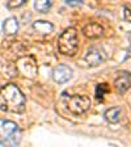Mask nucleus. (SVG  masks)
<instances>
[{
	"label": "nucleus",
	"mask_w": 131,
	"mask_h": 147,
	"mask_svg": "<svg viewBox=\"0 0 131 147\" xmlns=\"http://www.w3.org/2000/svg\"><path fill=\"white\" fill-rule=\"evenodd\" d=\"M25 109V96L16 84L9 83L0 88V110L7 113H22Z\"/></svg>",
	"instance_id": "nucleus-1"
},
{
	"label": "nucleus",
	"mask_w": 131,
	"mask_h": 147,
	"mask_svg": "<svg viewBox=\"0 0 131 147\" xmlns=\"http://www.w3.org/2000/svg\"><path fill=\"white\" fill-rule=\"evenodd\" d=\"M21 141V130L18 125L9 119H0V144L4 147H16Z\"/></svg>",
	"instance_id": "nucleus-2"
},
{
	"label": "nucleus",
	"mask_w": 131,
	"mask_h": 147,
	"mask_svg": "<svg viewBox=\"0 0 131 147\" xmlns=\"http://www.w3.org/2000/svg\"><path fill=\"white\" fill-rule=\"evenodd\" d=\"M58 50L60 54L73 57L79 50V37L75 28H67L58 38Z\"/></svg>",
	"instance_id": "nucleus-3"
},
{
	"label": "nucleus",
	"mask_w": 131,
	"mask_h": 147,
	"mask_svg": "<svg viewBox=\"0 0 131 147\" xmlns=\"http://www.w3.org/2000/svg\"><path fill=\"white\" fill-rule=\"evenodd\" d=\"M91 98L85 95H73L67 100V109L73 114H83L91 109Z\"/></svg>",
	"instance_id": "nucleus-4"
},
{
	"label": "nucleus",
	"mask_w": 131,
	"mask_h": 147,
	"mask_svg": "<svg viewBox=\"0 0 131 147\" xmlns=\"http://www.w3.org/2000/svg\"><path fill=\"white\" fill-rule=\"evenodd\" d=\"M16 68H18V71L26 78H36L37 75V64L32 57H22L17 61Z\"/></svg>",
	"instance_id": "nucleus-5"
},
{
	"label": "nucleus",
	"mask_w": 131,
	"mask_h": 147,
	"mask_svg": "<svg viewBox=\"0 0 131 147\" xmlns=\"http://www.w3.org/2000/svg\"><path fill=\"white\" fill-rule=\"evenodd\" d=\"M105 59H106L105 53L100 47H97V46L89 47L85 51V54H84V61H85V63L88 64L89 67H96L100 63H102Z\"/></svg>",
	"instance_id": "nucleus-6"
},
{
	"label": "nucleus",
	"mask_w": 131,
	"mask_h": 147,
	"mask_svg": "<svg viewBox=\"0 0 131 147\" xmlns=\"http://www.w3.org/2000/svg\"><path fill=\"white\" fill-rule=\"evenodd\" d=\"M72 78V70L66 64H58L56 67L52 70V79L58 84L67 83Z\"/></svg>",
	"instance_id": "nucleus-7"
},
{
	"label": "nucleus",
	"mask_w": 131,
	"mask_h": 147,
	"mask_svg": "<svg viewBox=\"0 0 131 147\" xmlns=\"http://www.w3.org/2000/svg\"><path fill=\"white\" fill-rule=\"evenodd\" d=\"M105 33L104 26L98 22H89L83 28V34L89 38V40H97V38H101Z\"/></svg>",
	"instance_id": "nucleus-8"
},
{
	"label": "nucleus",
	"mask_w": 131,
	"mask_h": 147,
	"mask_svg": "<svg viewBox=\"0 0 131 147\" xmlns=\"http://www.w3.org/2000/svg\"><path fill=\"white\" fill-rule=\"evenodd\" d=\"M114 87H116L117 92L123 95L126 91L131 87V75L127 72H119L118 76L114 80Z\"/></svg>",
	"instance_id": "nucleus-9"
},
{
	"label": "nucleus",
	"mask_w": 131,
	"mask_h": 147,
	"mask_svg": "<svg viewBox=\"0 0 131 147\" xmlns=\"http://www.w3.org/2000/svg\"><path fill=\"white\" fill-rule=\"evenodd\" d=\"M104 117L109 123H118L121 121V117H122V109H121V107L110 108L104 113Z\"/></svg>",
	"instance_id": "nucleus-10"
},
{
	"label": "nucleus",
	"mask_w": 131,
	"mask_h": 147,
	"mask_svg": "<svg viewBox=\"0 0 131 147\" xmlns=\"http://www.w3.org/2000/svg\"><path fill=\"white\" fill-rule=\"evenodd\" d=\"M4 33L8 36H15L18 32V21L16 17H8L3 24Z\"/></svg>",
	"instance_id": "nucleus-11"
},
{
	"label": "nucleus",
	"mask_w": 131,
	"mask_h": 147,
	"mask_svg": "<svg viewBox=\"0 0 131 147\" xmlns=\"http://www.w3.org/2000/svg\"><path fill=\"white\" fill-rule=\"evenodd\" d=\"M33 28L41 34H49L54 30V25L50 24L49 21H43V20H38V21H36L33 24Z\"/></svg>",
	"instance_id": "nucleus-12"
},
{
	"label": "nucleus",
	"mask_w": 131,
	"mask_h": 147,
	"mask_svg": "<svg viewBox=\"0 0 131 147\" xmlns=\"http://www.w3.org/2000/svg\"><path fill=\"white\" fill-rule=\"evenodd\" d=\"M51 5H52L51 0H38V1L34 3V8L41 13H46L50 8H51Z\"/></svg>",
	"instance_id": "nucleus-13"
},
{
	"label": "nucleus",
	"mask_w": 131,
	"mask_h": 147,
	"mask_svg": "<svg viewBox=\"0 0 131 147\" xmlns=\"http://www.w3.org/2000/svg\"><path fill=\"white\" fill-rule=\"evenodd\" d=\"M107 92H109V87H107V84H105V83L98 84V86L96 87V97H97L98 100H102L104 96L106 95Z\"/></svg>",
	"instance_id": "nucleus-14"
},
{
	"label": "nucleus",
	"mask_w": 131,
	"mask_h": 147,
	"mask_svg": "<svg viewBox=\"0 0 131 147\" xmlns=\"http://www.w3.org/2000/svg\"><path fill=\"white\" fill-rule=\"evenodd\" d=\"M123 17L126 21L131 22V5H125L123 8Z\"/></svg>",
	"instance_id": "nucleus-15"
},
{
	"label": "nucleus",
	"mask_w": 131,
	"mask_h": 147,
	"mask_svg": "<svg viewBox=\"0 0 131 147\" xmlns=\"http://www.w3.org/2000/svg\"><path fill=\"white\" fill-rule=\"evenodd\" d=\"M25 4V0H17V1H8L7 7L8 8H18V7H21Z\"/></svg>",
	"instance_id": "nucleus-16"
},
{
	"label": "nucleus",
	"mask_w": 131,
	"mask_h": 147,
	"mask_svg": "<svg viewBox=\"0 0 131 147\" xmlns=\"http://www.w3.org/2000/svg\"><path fill=\"white\" fill-rule=\"evenodd\" d=\"M66 4H67V5L76 7V5H81L83 1L81 0H66Z\"/></svg>",
	"instance_id": "nucleus-17"
}]
</instances>
